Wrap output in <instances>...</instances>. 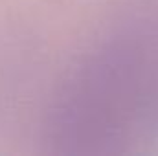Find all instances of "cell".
I'll use <instances>...</instances> for the list:
<instances>
[{
    "mask_svg": "<svg viewBox=\"0 0 158 156\" xmlns=\"http://www.w3.org/2000/svg\"><path fill=\"white\" fill-rule=\"evenodd\" d=\"M55 154H123L158 143V18L96 44L55 90L42 125Z\"/></svg>",
    "mask_w": 158,
    "mask_h": 156,
    "instance_id": "cell-1",
    "label": "cell"
}]
</instances>
